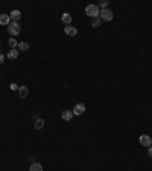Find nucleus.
I'll return each instance as SVG.
<instances>
[{"label":"nucleus","instance_id":"obj_1","mask_svg":"<svg viewBox=\"0 0 152 171\" xmlns=\"http://www.w3.org/2000/svg\"><path fill=\"white\" fill-rule=\"evenodd\" d=\"M85 14L88 16V17H99V14H100V9H99V6L97 5H88L87 8H85Z\"/></svg>","mask_w":152,"mask_h":171},{"label":"nucleus","instance_id":"obj_2","mask_svg":"<svg viewBox=\"0 0 152 171\" xmlns=\"http://www.w3.org/2000/svg\"><path fill=\"white\" fill-rule=\"evenodd\" d=\"M20 31H21V28H20V25L19 23H15V21H11L9 25H8V32L11 34V35H19L20 34Z\"/></svg>","mask_w":152,"mask_h":171},{"label":"nucleus","instance_id":"obj_3","mask_svg":"<svg viewBox=\"0 0 152 171\" xmlns=\"http://www.w3.org/2000/svg\"><path fill=\"white\" fill-rule=\"evenodd\" d=\"M99 17H100V20H105V21H110V20H113L114 14L111 9H100V14H99Z\"/></svg>","mask_w":152,"mask_h":171},{"label":"nucleus","instance_id":"obj_4","mask_svg":"<svg viewBox=\"0 0 152 171\" xmlns=\"http://www.w3.org/2000/svg\"><path fill=\"white\" fill-rule=\"evenodd\" d=\"M138 141H140V144H141L143 147H148V148H149V147L152 145V139L148 136V134H141Z\"/></svg>","mask_w":152,"mask_h":171},{"label":"nucleus","instance_id":"obj_5","mask_svg":"<svg viewBox=\"0 0 152 171\" xmlns=\"http://www.w3.org/2000/svg\"><path fill=\"white\" fill-rule=\"evenodd\" d=\"M64 32L69 35V37H75L76 34H78V31H76L75 26H72V25H67L65 28H64Z\"/></svg>","mask_w":152,"mask_h":171},{"label":"nucleus","instance_id":"obj_6","mask_svg":"<svg viewBox=\"0 0 152 171\" xmlns=\"http://www.w3.org/2000/svg\"><path fill=\"white\" fill-rule=\"evenodd\" d=\"M72 112H73V115H76V116H81V115L85 112V106H84V104H76L75 109H73Z\"/></svg>","mask_w":152,"mask_h":171},{"label":"nucleus","instance_id":"obj_7","mask_svg":"<svg viewBox=\"0 0 152 171\" xmlns=\"http://www.w3.org/2000/svg\"><path fill=\"white\" fill-rule=\"evenodd\" d=\"M9 19L12 20V21H15V23H19V20L21 19V12H20L19 9H14V11L9 14Z\"/></svg>","mask_w":152,"mask_h":171},{"label":"nucleus","instance_id":"obj_8","mask_svg":"<svg viewBox=\"0 0 152 171\" xmlns=\"http://www.w3.org/2000/svg\"><path fill=\"white\" fill-rule=\"evenodd\" d=\"M27 93H29L27 87H26V86H20V87H19V96H20V98H21V99L27 98Z\"/></svg>","mask_w":152,"mask_h":171},{"label":"nucleus","instance_id":"obj_9","mask_svg":"<svg viewBox=\"0 0 152 171\" xmlns=\"http://www.w3.org/2000/svg\"><path fill=\"white\" fill-rule=\"evenodd\" d=\"M61 118H62L64 121H70V119L73 118V112H72V110H64V112L61 113Z\"/></svg>","mask_w":152,"mask_h":171},{"label":"nucleus","instance_id":"obj_10","mask_svg":"<svg viewBox=\"0 0 152 171\" xmlns=\"http://www.w3.org/2000/svg\"><path fill=\"white\" fill-rule=\"evenodd\" d=\"M61 20H62V23L67 26V25H70V23H72V16H70L69 12H64V14H62V17H61Z\"/></svg>","mask_w":152,"mask_h":171},{"label":"nucleus","instance_id":"obj_11","mask_svg":"<svg viewBox=\"0 0 152 171\" xmlns=\"http://www.w3.org/2000/svg\"><path fill=\"white\" fill-rule=\"evenodd\" d=\"M9 23H11L9 16H6V14H0V25H9Z\"/></svg>","mask_w":152,"mask_h":171},{"label":"nucleus","instance_id":"obj_12","mask_svg":"<svg viewBox=\"0 0 152 171\" xmlns=\"http://www.w3.org/2000/svg\"><path fill=\"white\" fill-rule=\"evenodd\" d=\"M8 57H9V58H12V60L19 58V49H11V51L8 52Z\"/></svg>","mask_w":152,"mask_h":171},{"label":"nucleus","instance_id":"obj_13","mask_svg":"<svg viewBox=\"0 0 152 171\" xmlns=\"http://www.w3.org/2000/svg\"><path fill=\"white\" fill-rule=\"evenodd\" d=\"M17 47H19V51H23V52H26V51L29 49V44H27L26 41H21V43H19V46H17Z\"/></svg>","mask_w":152,"mask_h":171},{"label":"nucleus","instance_id":"obj_14","mask_svg":"<svg viewBox=\"0 0 152 171\" xmlns=\"http://www.w3.org/2000/svg\"><path fill=\"white\" fill-rule=\"evenodd\" d=\"M29 171H43V167H41L40 164H32L31 168H29Z\"/></svg>","mask_w":152,"mask_h":171},{"label":"nucleus","instance_id":"obj_15","mask_svg":"<svg viewBox=\"0 0 152 171\" xmlns=\"http://www.w3.org/2000/svg\"><path fill=\"white\" fill-rule=\"evenodd\" d=\"M8 44L11 46V49H15V47L19 46V43H17V40H15V38H11V40L8 41Z\"/></svg>","mask_w":152,"mask_h":171},{"label":"nucleus","instance_id":"obj_16","mask_svg":"<svg viewBox=\"0 0 152 171\" xmlns=\"http://www.w3.org/2000/svg\"><path fill=\"white\" fill-rule=\"evenodd\" d=\"M43 127H44V121H43V119H37V121H35V128L40 130V128H43Z\"/></svg>","mask_w":152,"mask_h":171},{"label":"nucleus","instance_id":"obj_17","mask_svg":"<svg viewBox=\"0 0 152 171\" xmlns=\"http://www.w3.org/2000/svg\"><path fill=\"white\" fill-rule=\"evenodd\" d=\"M93 28H97V26H100V17H96L95 20H93Z\"/></svg>","mask_w":152,"mask_h":171},{"label":"nucleus","instance_id":"obj_18","mask_svg":"<svg viewBox=\"0 0 152 171\" xmlns=\"http://www.w3.org/2000/svg\"><path fill=\"white\" fill-rule=\"evenodd\" d=\"M107 6H108V2H107V0H102V2H100V8H102V9H107Z\"/></svg>","mask_w":152,"mask_h":171},{"label":"nucleus","instance_id":"obj_19","mask_svg":"<svg viewBox=\"0 0 152 171\" xmlns=\"http://www.w3.org/2000/svg\"><path fill=\"white\" fill-rule=\"evenodd\" d=\"M11 90H19V86H17L15 83H12V84H11Z\"/></svg>","mask_w":152,"mask_h":171},{"label":"nucleus","instance_id":"obj_20","mask_svg":"<svg viewBox=\"0 0 152 171\" xmlns=\"http://www.w3.org/2000/svg\"><path fill=\"white\" fill-rule=\"evenodd\" d=\"M148 154H149V157H152V147L148 148Z\"/></svg>","mask_w":152,"mask_h":171},{"label":"nucleus","instance_id":"obj_21","mask_svg":"<svg viewBox=\"0 0 152 171\" xmlns=\"http://www.w3.org/2000/svg\"><path fill=\"white\" fill-rule=\"evenodd\" d=\"M3 61H5V55H2V54H0V64H2Z\"/></svg>","mask_w":152,"mask_h":171},{"label":"nucleus","instance_id":"obj_22","mask_svg":"<svg viewBox=\"0 0 152 171\" xmlns=\"http://www.w3.org/2000/svg\"><path fill=\"white\" fill-rule=\"evenodd\" d=\"M0 44H2V41H0Z\"/></svg>","mask_w":152,"mask_h":171}]
</instances>
